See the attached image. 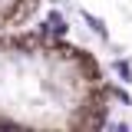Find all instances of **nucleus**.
<instances>
[{"mask_svg":"<svg viewBox=\"0 0 132 132\" xmlns=\"http://www.w3.org/2000/svg\"><path fill=\"white\" fill-rule=\"evenodd\" d=\"M40 10H43V0H0V36L23 33Z\"/></svg>","mask_w":132,"mask_h":132,"instance_id":"obj_2","label":"nucleus"},{"mask_svg":"<svg viewBox=\"0 0 132 132\" xmlns=\"http://www.w3.org/2000/svg\"><path fill=\"white\" fill-rule=\"evenodd\" d=\"M112 89L99 60L50 33L0 36V129H99Z\"/></svg>","mask_w":132,"mask_h":132,"instance_id":"obj_1","label":"nucleus"}]
</instances>
